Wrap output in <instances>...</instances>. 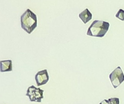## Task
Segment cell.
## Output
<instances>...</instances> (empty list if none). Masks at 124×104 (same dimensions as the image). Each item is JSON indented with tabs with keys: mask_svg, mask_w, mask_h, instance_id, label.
I'll return each mask as SVG.
<instances>
[{
	"mask_svg": "<svg viewBox=\"0 0 124 104\" xmlns=\"http://www.w3.org/2000/svg\"><path fill=\"white\" fill-rule=\"evenodd\" d=\"M109 104H119V99L118 98H110L108 99Z\"/></svg>",
	"mask_w": 124,
	"mask_h": 104,
	"instance_id": "9c48e42d",
	"label": "cell"
},
{
	"mask_svg": "<svg viewBox=\"0 0 124 104\" xmlns=\"http://www.w3.org/2000/svg\"><path fill=\"white\" fill-rule=\"evenodd\" d=\"M44 89L40 88H36L34 85L30 86L26 91V96H28L31 102L41 103L44 98Z\"/></svg>",
	"mask_w": 124,
	"mask_h": 104,
	"instance_id": "3957f363",
	"label": "cell"
},
{
	"mask_svg": "<svg viewBox=\"0 0 124 104\" xmlns=\"http://www.w3.org/2000/svg\"><path fill=\"white\" fill-rule=\"evenodd\" d=\"M109 23L108 22L95 20L88 29L87 35L90 36L103 37L108 30Z\"/></svg>",
	"mask_w": 124,
	"mask_h": 104,
	"instance_id": "7a4b0ae2",
	"label": "cell"
},
{
	"mask_svg": "<svg viewBox=\"0 0 124 104\" xmlns=\"http://www.w3.org/2000/svg\"><path fill=\"white\" fill-rule=\"evenodd\" d=\"M22 29L28 34H31L37 27V16L30 9H27L20 17Z\"/></svg>",
	"mask_w": 124,
	"mask_h": 104,
	"instance_id": "6da1fadb",
	"label": "cell"
},
{
	"mask_svg": "<svg viewBox=\"0 0 124 104\" xmlns=\"http://www.w3.org/2000/svg\"><path fill=\"white\" fill-rule=\"evenodd\" d=\"M109 78L114 89L124 81V74L120 66L115 69L109 74Z\"/></svg>",
	"mask_w": 124,
	"mask_h": 104,
	"instance_id": "277c9868",
	"label": "cell"
},
{
	"mask_svg": "<svg viewBox=\"0 0 124 104\" xmlns=\"http://www.w3.org/2000/svg\"><path fill=\"white\" fill-rule=\"evenodd\" d=\"M0 72H11L13 70L12 61L11 59L0 60Z\"/></svg>",
	"mask_w": 124,
	"mask_h": 104,
	"instance_id": "8992f818",
	"label": "cell"
},
{
	"mask_svg": "<svg viewBox=\"0 0 124 104\" xmlns=\"http://www.w3.org/2000/svg\"><path fill=\"white\" fill-rule=\"evenodd\" d=\"M115 16L119 19L122 21H124V10L120 9L115 15Z\"/></svg>",
	"mask_w": 124,
	"mask_h": 104,
	"instance_id": "ba28073f",
	"label": "cell"
},
{
	"mask_svg": "<svg viewBox=\"0 0 124 104\" xmlns=\"http://www.w3.org/2000/svg\"><path fill=\"white\" fill-rule=\"evenodd\" d=\"M99 104H109L108 100L105 99V100H103L101 103H100Z\"/></svg>",
	"mask_w": 124,
	"mask_h": 104,
	"instance_id": "30bf717a",
	"label": "cell"
},
{
	"mask_svg": "<svg viewBox=\"0 0 124 104\" xmlns=\"http://www.w3.org/2000/svg\"><path fill=\"white\" fill-rule=\"evenodd\" d=\"M79 17L84 24H87L92 18V14L88 8L85 9L78 15Z\"/></svg>",
	"mask_w": 124,
	"mask_h": 104,
	"instance_id": "52a82bcc",
	"label": "cell"
},
{
	"mask_svg": "<svg viewBox=\"0 0 124 104\" xmlns=\"http://www.w3.org/2000/svg\"><path fill=\"white\" fill-rule=\"evenodd\" d=\"M34 78L37 86L45 85L47 83L49 79L47 70L44 69L38 72L36 74Z\"/></svg>",
	"mask_w": 124,
	"mask_h": 104,
	"instance_id": "5b68a950",
	"label": "cell"
}]
</instances>
